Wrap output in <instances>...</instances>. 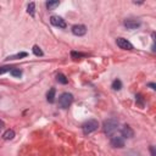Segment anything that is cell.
<instances>
[{"instance_id":"6da1fadb","label":"cell","mask_w":156,"mask_h":156,"mask_svg":"<svg viewBox=\"0 0 156 156\" xmlns=\"http://www.w3.org/2000/svg\"><path fill=\"white\" fill-rule=\"evenodd\" d=\"M117 127H118V121L116 118H109V120H105L104 123H102V130H104V133L106 135H109V137H111L115 133Z\"/></svg>"},{"instance_id":"7a4b0ae2","label":"cell","mask_w":156,"mask_h":156,"mask_svg":"<svg viewBox=\"0 0 156 156\" xmlns=\"http://www.w3.org/2000/svg\"><path fill=\"white\" fill-rule=\"evenodd\" d=\"M72 101H73V95L71 93H62L59 98V106L61 109L66 110L71 106Z\"/></svg>"},{"instance_id":"3957f363","label":"cell","mask_w":156,"mask_h":156,"mask_svg":"<svg viewBox=\"0 0 156 156\" xmlns=\"http://www.w3.org/2000/svg\"><path fill=\"white\" fill-rule=\"evenodd\" d=\"M99 127V122L96 120H89L82 126V129H83V133L84 134H90L93 132H95Z\"/></svg>"},{"instance_id":"277c9868","label":"cell","mask_w":156,"mask_h":156,"mask_svg":"<svg viewBox=\"0 0 156 156\" xmlns=\"http://www.w3.org/2000/svg\"><path fill=\"white\" fill-rule=\"evenodd\" d=\"M111 145L113 147H118V149H121V147H125V138H122L121 135H111Z\"/></svg>"},{"instance_id":"5b68a950","label":"cell","mask_w":156,"mask_h":156,"mask_svg":"<svg viewBox=\"0 0 156 156\" xmlns=\"http://www.w3.org/2000/svg\"><path fill=\"white\" fill-rule=\"evenodd\" d=\"M50 23L55 27H59V28H66V21L60 17V16H51L50 17Z\"/></svg>"},{"instance_id":"8992f818","label":"cell","mask_w":156,"mask_h":156,"mask_svg":"<svg viewBox=\"0 0 156 156\" xmlns=\"http://www.w3.org/2000/svg\"><path fill=\"white\" fill-rule=\"evenodd\" d=\"M123 24H125V27L127 28V29H137V28H139L142 26V22L139 21V20H126L125 22H123Z\"/></svg>"},{"instance_id":"52a82bcc","label":"cell","mask_w":156,"mask_h":156,"mask_svg":"<svg viewBox=\"0 0 156 156\" xmlns=\"http://www.w3.org/2000/svg\"><path fill=\"white\" fill-rule=\"evenodd\" d=\"M116 43H117V45H118V47H120L121 49H123V50H133L132 43L128 42V40L125 39V38H117Z\"/></svg>"},{"instance_id":"ba28073f","label":"cell","mask_w":156,"mask_h":156,"mask_svg":"<svg viewBox=\"0 0 156 156\" xmlns=\"http://www.w3.org/2000/svg\"><path fill=\"white\" fill-rule=\"evenodd\" d=\"M72 33L77 37H82L87 33V27L84 24H76L72 27Z\"/></svg>"},{"instance_id":"9c48e42d","label":"cell","mask_w":156,"mask_h":156,"mask_svg":"<svg viewBox=\"0 0 156 156\" xmlns=\"http://www.w3.org/2000/svg\"><path fill=\"white\" fill-rule=\"evenodd\" d=\"M121 137L122 138H128V139L133 138L134 137V130L130 128V126L125 125L122 127V129H121Z\"/></svg>"},{"instance_id":"30bf717a","label":"cell","mask_w":156,"mask_h":156,"mask_svg":"<svg viewBox=\"0 0 156 156\" xmlns=\"http://www.w3.org/2000/svg\"><path fill=\"white\" fill-rule=\"evenodd\" d=\"M55 94H56L55 88H50V89H49V92L47 93V100H48V102L52 104V102L55 101Z\"/></svg>"},{"instance_id":"8fae6325","label":"cell","mask_w":156,"mask_h":156,"mask_svg":"<svg viewBox=\"0 0 156 156\" xmlns=\"http://www.w3.org/2000/svg\"><path fill=\"white\" fill-rule=\"evenodd\" d=\"M3 138L5 139V140H11V139L15 138V130L14 129H7L5 133L3 134Z\"/></svg>"},{"instance_id":"7c38bea8","label":"cell","mask_w":156,"mask_h":156,"mask_svg":"<svg viewBox=\"0 0 156 156\" xmlns=\"http://www.w3.org/2000/svg\"><path fill=\"white\" fill-rule=\"evenodd\" d=\"M27 12L32 16V17H34V16H35V4L34 3H29V4H28Z\"/></svg>"},{"instance_id":"4fadbf2b","label":"cell","mask_w":156,"mask_h":156,"mask_svg":"<svg viewBox=\"0 0 156 156\" xmlns=\"http://www.w3.org/2000/svg\"><path fill=\"white\" fill-rule=\"evenodd\" d=\"M27 55H28L27 52L22 51V52H18V54H15V55H11V56H9L6 60H17V59H22V57H26Z\"/></svg>"},{"instance_id":"5bb4252c","label":"cell","mask_w":156,"mask_h":156,"mask_svg":"<svg viewBox=\"0 0 156 156\" xmlns=\"http://www.w3.org/2000/svg\"><path fill=\"white\" fill-rule=\"evenodd\" d=\"M59 5H60V1H57V0H56V1H47V9L50 10V11L55 10Z\"/></svg>"},{"instance_id":"9a60e30c","label":"cell","mask_w":156,"mask_h":156,"mask_svg":"<svg viewBox=\"0 0 156 156\" xmlns=\"http://www.w3.org/2000/svg\"><path fill=\"white\" fill-rule=\"evenodd\" d=\"M56 81L59 82V83H61V84H67V78H66V76H65L64 73H59V75L56 76Z\"/></svg>"},{"instance_id":"2e32d148","label":"cell","mask_w":156,"mask_h":156,"mask_svg":"<svg viewBox=\"0 0 156 156\" xmlns=\"http://www.w3.org/2000/svg\"><path fill=\"white\" fill-rule=\"evenodd\" d=\"M111 88H112L113 90H120V89L122 88V82H121L120 79H115V81L112 82V84H111Z\"/></svg>"},{"instance_id":"e0dca14e","label":"cell","mask_w":156,"mask_h":156,"mask_svg":"<svg viewBox=\"0 0 156 156\" xmlns=\"http://www.w3.org/2000/svg\"><path fill=\"white\" fill-rule=\"evenodd\" d=\"M32 50H33V54H34L35 56H43V55H44L43 50H42V49H40V48L38 47V45H34Z\"/></svg>"},{"instance_id":"ac0fdd59","label":"cell","mask_w":156,"mask_h":156,"mask_svg":"<svg viewBox=\"0 0 156 156\" xmlns=\"http://www.w3.org/2000/svg\"><path fill=\"white\" fill-rule=\"evenodd\" d=\"M10 73H11L12 77H17V78H20L22 76V71L21 69H18V68H12L10 71Z\"/></svg>"},{"instance_id":"d6986e66","label":"cell","mask_w":156,"mask_h":156,"mask_svg":"<svg viewBox=\"0 0 156 156\" xmlns=\"http://www.w3.org/2000/svg\"><path fill=\"white\" fill-rule=\"evenodd\" d=\"M12 68H14V67H10V66H3V67H0V75H4V73H6V72H10Z\"/></svg>"},{"instance_id":"ffe728a7","label":"cell","mask_w":156,"mask_h":156,"mask_svg":"<svg viewBox=\"0 0 156 156\" xmlns=\"http://www.w3.org/2000/svg\"><path fill=\"white\" fill-rule=\"evenodd\" d=\"M71 56L73 57V59H77V57H83V56H84V54H81V52L72 51V52H71Z\"/></svg>"},{"instance_id":"44dd1931","label":"cell","mask_w":156,"mask_h":156,"mask_svg":"<svg viewBox=\"0 0 156 156\" xmlns=\"http://www.w3.org/2000/svg\"><path fill=\"white\" fill-rule=\"evenodd\" d=\"M150 153H151V156H156V153H155V146H153V145L150 146Z\"/></svg>"},{"instance_id":"7402d4cb","label":"cell","mask_w":156,"mask_h":156,"mask_svg":"<svg viewBox=\"0 0 156 156\" xmlns=\"http://www.w3.org/2000/svg\"><path fill=\"white\" fill-rule=\"evenodd\" d=\"M135 98H137V100H138V102H139V104H140V105L143 106V100H142V96H140V95H137Z\"/></svg>"},{"instance_id":"603a6c76","label":"cell","mask_w":156,"mask_h":156,"mask_svg":"<svg viewBox=\"0 0 156 156\" xmlns=\"http://www.w3.org/2000/svg\"><path fill=\"white\" fill-rule=\"evenodd\" d=\"M147 87L155 90V89H156V84H155V83H149V84H147Z\"/></svg>"}]
</instances>
